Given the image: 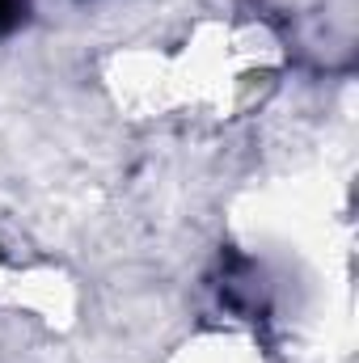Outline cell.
Instances as JSON below:
<instances>
[{"label":"cell","mask_w":359,"mask_h":363,"mask_svg":"<svg viewBox=\"0 0 359 363\" xmlns=\"http://www.w3.org/2000/svg\"><path fill=\"white\" fill-rule=\"evenodd\" d=\"M21 17H26V0H0V34L17 30Z\"/></svg>","instance_id":"1"}]
</instances>
